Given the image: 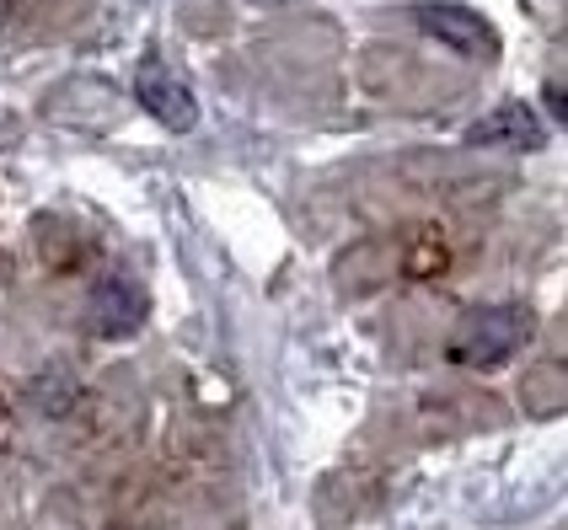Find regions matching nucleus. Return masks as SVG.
<instances>
[{"label": "nucleus", "instance_id": "f257e3e1", "mask_svg": "<svg viewBox=\"0 0 568 530\" xmlns=\"http://www.w3.org/2000/svg\"><path fill=\"white\" fill-rule=\"evenodd\" d=\"M531 338H537V312L505 300V306H477L462 316L445 354H450V365H467V370H499Z\"/></svg>", "mask_w": 568, "mask_h": 530}, {"label": "nucleus", "instance_id": "f03ea898", "mask_svg": "<svg viewBox=\"0 0 568 530\" xmlns=\"http://www.w3.org/2000/svg\"><path fill=\"white\" fill-rule=\"evenodd\" d=\"M418 28L429 32V38H440L445 49H456L462 60H499V32H494V22H483L477 11H467V6H450V0H424L418 11Z\"/></svg>", "mask_w": 568, "mask_h": 530}, {"label": "nucleus", "instance_id": "7ed1b4c3", "mask_svg": "<svg viewBox=\"0 0 568 530\" xmlns=\"http://www.w3.org/2000/svg\"><path fill=\"white\" fill-rule=\"evenodd\" d=\"M134 92H140L145 113H151L156 124L178 129V134L199 124V96L189 92V81H183L172 64L145 60V64H140V81H134Z\"/></svg>", "mask_w": 568, "mask_h": 530}, {"label": "nucleus", "instance_id": "20e7f679", "mask_svg": "<svg viewBox=\"0 0 568 530\" xmlns=\"http://www.w3.org/2000/svg\"><path fill=\"white\" fill-rule=\"evenodd\" d=\"M145 316H151V295L140 289V279H129V274L102 279L92 289V306H87V322H92V333H102V338H129V333H140Z\"/></svg>", "mask_w": 568, "mask_h": 530}, {"label": "nucleus", "instance_id": "39448f33", "mask_svg": "<svg viewBox=\"0 0 568 530\" xmlns=\"http://www.w3.org/2000/svg\"><path fill=\"white\" fill-rule=\"evenodd\" d=\"M541 140H547V129L526 102H505L467 129V145H494V151H541Z\"/></svg>", "mask_w": 568, "mask_h": 530}]
</instances>
